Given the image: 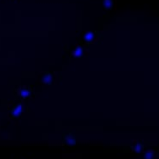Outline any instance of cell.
I'll return each mask as SVG.
<instances>
[{
    "instance_id": "cell-3",
    "label": "cell",
    "mask_w": 159,
    "mask_h": 159,
    "mask_svg": "<svg viewBox=\"0 0 159 159\" xmlns=\"http://www.w3.org/2000/svg\"><path fill=\"white\" fill-rule=\"evenodd\" d=\"M41 81L44 84H48V85L53 84L54 81H55V75H54V73L51 72V71H48V72L44 73L43 75V77H41Z\"/></svg>"
},
{
    "instance_id": "cell-9",
    "label": "cell",
    "mask_w": 159,
    "mask_h": 159,
    "mask_svg": "<svg viewBox=\"0 0 159 159\" xmlns=\"http://www.w3.org/2000/svg\"><path fill=\"white\" fill-rule=\"evenodd\" d=\"M154 155H155L154 151H152V150H149V151H147V152H145V154H144V158H145V159H153Z\"/></svg>"
},
{
    "instance_id": "cell-2",
    "label": "cell",
    "mask_w": 159,
    "mask_h": 159,
    "mask_svg": "<svg viewBox=\"0 0 159 159\" xmlns=\"http://www.w3.org/2000/svg\"><path fill=\"white\" fill-rule=\"evenodd\" d=\"M22 111H23V106H22V104L20 102L18 104H16L15 106H13L12 110L10 111V116L12 118H18L21 117V113H22Z\"/></svg>"
},
{
    "instance_id": "cell-6",
    "label": "cell",
    "mask_w": 159,
    "mask_h": 159,
    "mask_svg": "<svg viewBox=\"0 0 159 159\" xmlns=\"http://www.w3.org/2000/svg\"><path fill=\"white\" fill-rule=\"evenodd\" d=\"M32 94V90H30V89H28L27 87H23V88H21V90H20V95H21V96L23 99H26V98L29 97Z\"/></svg>"
},
{
    "instance_id": "cell-4",
    "label": "cell",
    "mask_w": 159,
    "mask_h": 159,
    "mask_svg": "<svg viewBox=\"0 0 159 159\" xmlns=\"http://www.w3.org/2000/svg\"><path fill=\"white\" fill-rule=\"evenodd\" d=\"M96 33L93 32H85V33L84 34V36H83V40H84L85 43H93V42L96 40Z\"/></svg>"
},
{
    "instance_id": "cell-1",
    "label": "cell",
    "mask_w": 159,
    "mask_h": 159,
    "mask_svg": "<svg viewBox=\"0 0 159 159\" xmlns=\"http://www.w3.org/2000/svg\"><path fill=\"white\" fill-rule=\"evenodd\" d=\"M63 141L67 146H74L76 144V136L74 132H65L63 134Z\"/></svg>"
},
{
    "instance_id": "cell-7",
    "label": "cell",
    "mask_w": 159,
    "mask_h": 159,
    "mask_svg": "<svg viewBox=\"0 0 159 159\" xmlns=\"http://www.w3.org/2000/svg\"><path fill=\"white\" fill-rule=\"evenodd\" d=\"M114 0H103V7L106 10H112L114 6Z\"/></svg>"
},
{
    "instance_id": "cell-5",
    "label": "cell",
    "mask_w": 159,
    "mask_h": 159,
    "mask_svg": "<svg viewBox=\"0 0 159 159\" xmlns=\"http://www.w3.org/2000/svg\"><path fill=\"white\" fill-rule=\"evenodd\" d=\"M84 54V49L82 46H77L71 52V55L74 58H81Z\"/></svg>"
},
{
    "instance_id": "cell-8",
    "label": "cell",
    "mask_w": 159,
    "mask_h": 159,
    "mask_svg": "<svg viewBox=\"0 0 159 159\" xmlns=\"http://www.w3.org/2000/svg\"><path fill=\"white\" fill-rule=\"evenodd\" d=\"M144 148V146H143V143L142 142H137L134 144V147H133V150L134 152H135L136 153H140L142 152Z\"/></svg>"
}]
</instances>
